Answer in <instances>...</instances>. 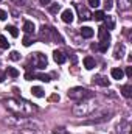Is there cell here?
<instances>
[{
	"label": "cell",
	"mask_w": 132,
	"mask_h": 134,
	"mask_svg": "<svg viewBox=\"0 0 132 134\" xmlns=\"http://www.w3.org/2000/svg\"><path fill=\"white\" fill-rule=\"evenodd\" d=\"M6 108L13 112H16L17 115H31L33 112L37 111V108L33 106L30 101L22 100V98H9L5 101Z\"/></svg>",
	"instance_id": "6da1fadb"
},
{
	"label": "cell",
	"mask_w": 132,
	"mask_h": 134,
	"mask_svg": "<svg viewBox=\"0 0 132 134\" xmlns=\"http://www.w3.org/2000/svg\"><path fill=\"white\" fill-rule=\"evenodd\" d=\"M68 98L71 100H76V101H82V100H90L95 97V92L86 89V87H73L68 91Z\"/></svg>",
	"instance_id": "7a4b0ae2"
},
{
	"label": "cell",
	"mask_w": 132,
	"mask_h": 134,
	"mask_svg": "<svg viewBox=\"0 0 132 134\" xmlns=\"http://www.w3.org/2000/svg\"><path fill=\"white\" fill-rule=\"evenodd\" d=\"M31 63H33V66L36 67V69H45V67H47V63H48V59H47V56L42 55V53H33V56H31Z\"/></svg>",
	"instance_id": "3957f363"
},
{
	"label": "cell",
	"mask_w": 132,
	"mask_h": 134,
	"mask_svg": "<svg viewBox=\"0 0 132 134\" xmlns=\"http://www.w3.org/2000/svg\"><path fill=\"white\" fill-rule=\"evenodd\" d=\"M75 8H76V11H78V14H79V19H81V20H89V19H92V14H90V11H89L86 6L75 3Z\"/></svg>",
	"instance_id": "277c9868"
},
{
	"label": "cell",
	"mask_w": 132,
	"mask_h": 134,
	"mask_svg": "<svg viewBox=\"0 0 132 134\" xmlns=\"http://www.w3.org/2000/svg\"><path fill=\"white\" fill-rule=\"evenodd\" d=\"M98 37H99V42H110V34L104 27L98 28Z\"/></svg>",
	"instance_id": "5b68a950"
},
{
	"label": "cell",
	"mask_w": 132,
	"mask_h": 134,
	"mask_svg": "<svg viewBox=\"0 0 132 134\" xmlns=\"http://www.w3.org/2000/svg\"><path fill=\"white\" fill-rule=\"evenodd\" d=\"M93 83L98 84V86H103V87L109 86V80H107L106 76H103V75H95V76H93Z\"/></svg>",
	"instance_id": "8992f818"
},
{
	"label": "cell",
	"mask_w": 132,
	"mask_h": 134,
	"mask_svg": "<svg viewBox=\"0 0 132 134\" xmlns=\"http://www.w3.org/2000/svg\"><path fill=\"white\" fill-rule=\"evenodd\" d=\"M61 19H62L65 24H71V22H73V11H71V9H64L62 14H61Z\"/></svg>",
	"instance_id": "52a82bcc"
},
{
	"label": "cell",
	"mask_w": 132,
	"mask_h": 134,
	"mask_svg": "<svg viewBox=\"0 0 132 134\" xmlns=\"http://www.w3.org/2000/svg\"><path fill=\"white\" fill-rule=\"evenodd\" d=\"M104 22H106V30L109 31V30H113V27H115V20H113V16H104V19H103Z\"/></svg>",
	"instance_id": "ba28073f"
},
{
	"label": "cell",
	"mask_w": 132,
	"mask_h": 134,
	"mask_svg": "<svg viewBox=\"0 0 132 134\" xmlns=\"http://www.w3.org/2000/svg\"><path fill=\"white\" fill-rule=\"evenodd\" d=\"M53 58H55V61L58 63V64H64L67 59V56L62 53V52H59V50H56L55 53H53Z\"/></svg>",
	"instance_id": "9c48e42d"
},
{
	"label": "cell",
	"mask_w": 132,
	"mask_h": 134,
	"mask_svg": "<svg viewBox=\"0 0 132 134\" xmlns=\"http://www.w3.org/2000/svg\"><path fill=\"white\" fill-rule=\"evenodd\" d=\"M112 78L113 80H121L123 78V75H124V72L121 70V69H118V67H115V69H112Z\"/></svg>",
	"instance_id": "30bf717a"
},
{
	"label": "cell",
	"mask_w": 132,
	"mask_h": 134,
	"mask_svg": "<svg viewBox=\"0 0 132 134\" xmlns=\"http://www.w3.org/2000/svg\"><path fill=\"white\" fill-rule=\"evenodd\" d=\"M84 66H86L87 70H92V69L95 67V59H93L92 56H86V58H84Z\"/></svg>",
	"instance_id": "8fae6325"
},
{
	"label": "cell",
	"mask_w": 132,
	"mask_h": 134,
	"mask_svg": "<svg viewBox=\"0 0 132 134\" xmlns=\"http://www.w3.org/2000/svg\"><path fill=\"white\" fill-rule=\"evenodd\" d=\"M81 36L86 37V39H89V37L93 36V30H92L90 27H82V28H81Z\"/></svg>",
	"instance_id": "7c38bea8"
},
{
	"label": "cell",
	"mask_w": 132,
	"mask_h": 134,
	"mask_svg": "<svg viewBox=\"0 0 132 134\" xmlns=\"http://www.w3.org/2000/svg\"><path fill=\"white\" fill-rule=\"evenodd\" d=\"M34 30H36V28H34V24H33V22L27 20V22L23 24V31H25L27 34H31V33H34Z\"/></svg>",
	"instance_id": "4fadbf2b"
},
{
	"label": "cell",
	"mask_w": 132,
	"mask_h": 134,
	"mask_svg": "<svg viewBox=\"0 0 132 134\" xmlns=\"http://www.w3.org/2000/svg\"><path fill=\"white\" fill-rule=\"evenodd\" d=\"M121 94H123L126 98H131V97H132V86H131V84L123 86V87H121Z\"/></svg>",
	"instance_id": "5bb4252c"
},
{
	"label": "cell",
	"mask_w": 132,
	"mask_h": 134,
	"mask_svg": "<svg viewBox=\"0 0 132 134\" xmlns=\"http://www.w3.org/2000/svg\"><path fill=\"white\" fill-rule=\"evenodd\" d=\"M118 8L123 11H128L131 8V0H118Z\"/></svg>",
	"instance_id": "9a60e30c"
},
{
	"label": "cell",
	"mask_w": 132,
	"mask_h": 134,
	"mask_svg": "<svg viewBox=\"0 0 132 134\" xmlns=\"http://www.w3.org/2000/svg\"><path fill=\"white\" fill-rule=\"evenodd\" d=\"M31 94H33L34 97H37V98H42L45 95L44 91H42V87H39V86H34L33 89H31Z\"/></svg>",
	"instance_id": "2e32d148"
},
{
	"label": "cell",
	"mask_w": 132,
	"mask_h": 134,
	"mask_svg": "<svg viewBox=\"0 0 132 134\" xmlns=\"http://www.w3.org/2000/svg\"><path fill=\"white\" fill-rule=\"evenodd\" d=\"M123 53H124V45H123V44H118L117 48H115V58H117V59L123 58Z\"/></svg>",
	"instance_id": "e0dca14e"
},
{
	"label": "cell",
	"mask_w": 132,
	"mask_h": 134,
	"mask_svg": "<svg viewBox=\"0 0 132 134\" xmlns=\"http://www.w3.org/2000/svg\"><path fill=\"white\" fill-rule=\"evenodd\" d=\"M34 78H37V80H40V81H45V83H48L51 78H50V75H44V73H34Z\"/></svg>",
	"instance_id": "ac0fdd59"
},
{
	"label": "cell",
	"mask_w": 132,
	"mask_h": 134,
	"mask_svg": "<svg viewBox=\"0 0 132 134\" xmlns=\"http://www.w3.org/2000/svg\"><path fill=\"white\" fill-rule=\"evenodd\" d=\"M104 13L103 11H95V14H92V19H95V20H98V22H101L103 19H104Z\"/></svg>",
	"instance_id": "d6986e66"
},
{
	"label": "cell",
	"mask_w": 132,
	"mask_h": 134,
	"mask_svg": "<svg viewBox=\"0 0 132 134\" xmlns=\"http://www.w3.org/2000/svg\"><path fill=\"white\" fill-rule=\"evenodd\" d=\"M8 75L13 76V78H17V76H19V70L14 69V67H8Z\"/></svg>",
	"instance_id": "ffe728a7"
},
{
	"label": "cell",
	"mask_w": 132,
	"mask_h": 134,
	"mask_svg": "<svg viewBox=\"0 0 132 134\" xmlns=\"http://www.w3.org/2000/svg\"><path fill=\"white\" fill-rule=\"evenodd\" d=\"M6 30L9 31V34H11L13 37H17V36H19V31H17V28H16V27H13V25L6 27Z\"/></svg>",
	"instance_id": "44dd1931"
},
{
	"label": "cell",
	"mask_w": 132,
	"mask_h": 134,
	"mask_svg": "<svg viewBox=\"0 0 132 134\" xmlns=\"http://www.w3.org/2000/svg\"><path fill=\"white\" fill-rule=\"evenodd\" d=\"M9 47V42L6 41V37L5 36H2L0 34V48H8Z\"/></svg>",
	"instance_id": "7402d4cb"
},
{
	"label": "cell",
	"mask_w": 132,
	"mask_h": 134,
	"mask_svg": "<svg viewBox=\"0 0 132 134\" xmlns=\"http://www.w3.org/2000/svg\"><path fill=\"white\" fill-rule=\"evenodd\" d=\"M59 9H61V5H59V3H53V5L50 6V13H51V14H56Z\"/></svg>",
	"instance_id": "603a6c76"
},
{
	"label": "cell",
	"mask_w": 132,
	"mask_h": 134,
	"mask_svg": "<svg viewBox=\"0 0 132 134\" xmlns=\"http://www.w3.org/2000/svg\"><path fill=\"white\" fill-rule=\"evenodd\" d=\"M9 59H11V61H19V59H20V55H19L17 52H11V53H9Z\"/></svg>",
	"instance_id": "cb8c5ba5"
},
{
	"label": "cell",
	"mask_w": 132,
	"mask_h": 134,
	"mask_svg": "<svg viewBox=\"0 0 132 134\" xmlns=\"http://www.w3.org/2000/svg\"><path fill=\"white\" fill-rule=\"evenodd\" d=\"M22 42H23V45H25V47H30V45H31V44H33V41H31V39H30V36H25V37H23V41H22Z\"/></svg>",
	"instance_id": "d4e9b609"
},
{
	"label": "cell",
	"mask_w": 132,
	"mask_h": 134,
	"mask_svg": "<svg viewBox=\"0 0 132 134\" xmlns=\"http://www.w3.org/2000/svg\"><path fill=\"white\" fill-rule=\"evenodd\" d=\"M104 6H106V9H112V6H113V0H104Z\"/></svg>",
	"instance_id": "484cf974"
},
{
	"label": "cell",
	"mask_w": 132,
	"mask_h": 134,
	"mask_svg": "<svg viewBox=\"0 0 132 134\" xmlns=\"http://www.w3.org/2000/svg\"><path fill=\"white\" fill-rule=\"evenodd\" d=\"M89 2V5L92 6V8H97V6H99V0H87Z\"/></svg>",
	"instance_id": "4316f807"
},
{
	"label": "cell",
	"mask_w": 132,
	"mask_h": 134,
	"mask_svg": "<svg viewBox=\"0 0 132 134\" xmlns=\"http://www.w3.org/2000/svg\"><path fill=\"white\" fill-rule=\"evenodd\" d=\"M53 133H55V134H68V133L65 131V130H64V128H56V130H55Z\"/></svg>",
	"instance_id": "83f0119b"
},
{
	"label": "cell",
	"mask_w": 132,
	"mask_h": 134,
	"mask_svg": "<svg viewBox=\"0 0 132 134\" xmlns=\"http://www.w3.org/2000/svg\"><path fill=\"white\" fill-rule=\"evenodd\" d=\"M6 17H8V14H6L3 9H0V20H5Z\"/></svg>",
	"instance_id": "f1b7e54d"
},
{
	"label": "cell",
	"mask_w": 132,
	"mask_h": 134,
	"mask_svg": "<svg viewBox=\"0 0 132 134\" xmlns=\"http://www.w3.org/2000/svg\"><path fill=\"white\" fill-rule=\"evenodd\" d=\"M126 75L129 78H132V67H126Z\"/></svg>",
	"instance_id": "f546056e"
},
{
	"label": "cell",
	"mask_w": 132,
	"mask_h": 134,
	"mask_svg": "<svg viewBox=\"0 0 132 134\" xmlns=\"http://www.w3.org/2000/svg\"><path fill=\"white\" fill-rule=\"evenodd\" d=\"M51 101H59V95H51Z\"/></svg>",
	"instance_id": "4dcf8cb0"
},
{
	"label": "cell",
	"mask_w": 132,
	"mask_h": 134,
	"mask_svg": "<svg viewBox=\"0 0 132 134\" xmlns=\"http://www.w3.org/2000/svg\"><path fill=\"white\" fill-rule=\"evenodd\" d=\"M3 80H5V73H3V72H0V83H2Z\"/></svg>",
	"instance_id": "1f68e13d"
},
{
	"label": "cell",
	"mask_w": 132,
	"mask_h": 134,
	"mask_svg": "<svg viewBox=\"0 0 132 134\" xmlns=\"http://www.w3.org/2000/svg\"><path fill=\"white\" fill-rule=\"evenodd\" d=\"M50 2H51V0H40V3H42V5H48Z\"/></svg>",
	"instance_id": "d6a6232c"
}]
</instances>
